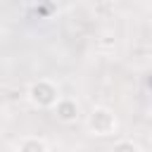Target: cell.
Segmentation results:
<instances>
[{
    "mask_svg": "<svg viewBox=\"0 0 152 152\" xmlns=\"http://www.w3.org/2000/svg\"><path fill=\"white\" fill-rule=\"evenodd\" d=\"M86 126H88V131H90L93 135H97V138H107V135H114V133H116L119 121H116V114H114L109 107H104V104H95V107L90 109L88 119H86Z\"/></svg>",
    "mask_w": 152,
    "mask_h": 152,
    "instance_id": "1",
    "label": "cell"
},
{
    "mask_svg": "<svg viewBox=\"0 0 152 152\" xmlns=\"http://www.w3.org/2000/svg\"><path fill=\"white\" fill-rule=\"evenodd\" d=\"M59 97H62L59 86L55 81H50V78H38V81H33L28 86V100L38 109H52Z\"/></svg>",
    "mask_w": 152,
    "mask_h": 152,
    "instance_id": "2",
    "label": "cell"
},
{
    "mask_svg": "<svg viewBox=\"0 0 152 152\" xmlns=\"http://www.w3.org/2000/svg\"><path fill=\"white\" fill-rule=\"evenodd\" d=\"M52 109H55V116L62 124H74L78 119V102L74 97H59Z\"/></svg>",
    "mask_w": 152,
    "mask_h": 152,
    "instance_id": "3",
    "label": "cell"
},
{
    "mask_svg": "<svg viewBox=\"0 0 152 152\" xmlns=\"http://www.w3.org/2000/svg\"><path fill=\"white\" fill-rule=\"evenodd\" d=\"M14 152H50V145L38 135H26V138H21L17 142Z\"/></svg>",
    "mask_w": 152,
    "mask_h": 152,
    "instance_id": "4",
    "label": "cell"
},
{
    "mask_svg": "<svg viewBox=\"0 0 152 152\" xmlns=\"http://www.w3.org/2000/svg\"><path fill=\"white\" fill-rule=\"evenodd\" d=\"M112 152H142V150H140V145H138L135 140H131V138H121V140L114 142Z\"/></svg>",
    "mask_w": 152,
    "mask_h": 152,
    "instance_id": "5",
    "label": "cell"
},
{
    "mask_svg": "<svg viewBox=\"0 0 152 152\" xmlns=\"http://www.w3.org/2000/svg\"><path fill=\"white\" fill-rule=\"evenodd\" d=\"M150 142H152V133H150Z\"/></svg>",
    "mask_w": 152,
    "mask_h": 152,
    "instance_id": "6",
    "label": "cell"
}]
</instances>
